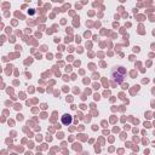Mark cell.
Listing matches in <instances>:
<instances>
[{
    "label": "cell",
    "mask_w": 155,
    "mask_h": 155,
    "mask_svg": "<svg viewBox=\"0 0 155 155\" xmlns=\"http://www.w3.org/2000/svg\"><path fill=\"white\" fill-rule=\"evenodd\" d=\"M72 121H73V118L69 114H64L62 116V124H63V125H71Z\"/></svg>",
    "instance_id": "cell-2"
},
{
    "label": "cell",
    "mask_w": 155,
    "mask_h": 155,
    "mask_svg": "<svg viewBox=\"0 0 155 155\" xmlns=\"http://www.w3.org/2000/svg\"><path fill=\"white\" fill-rule=\"evenodd\" d=\"M125 75H126V69L124 67H115L112 71V79L116 84H121L125 79Z\"/></svg>",
    "instance_id": "cell-1"
}]
</instances>
